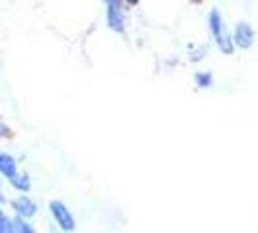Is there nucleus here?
Segmentation results:
<instances>
[{
    "instance_id": "obj_1",
    "label": "nucleus",
    "mask_w": 258,
    "mask_h": 233,
    "mask_svg": "<svg viewBox=\"0 0 258 233\" xmlns=\"http://www.w3.org/2000/svg\"><path fill=\"white\" fill-rule=\"evenodd\" d=\"M0 169H4V173H12V161H10V157L0 154Z\"/></svg>"
}]
</instances>
